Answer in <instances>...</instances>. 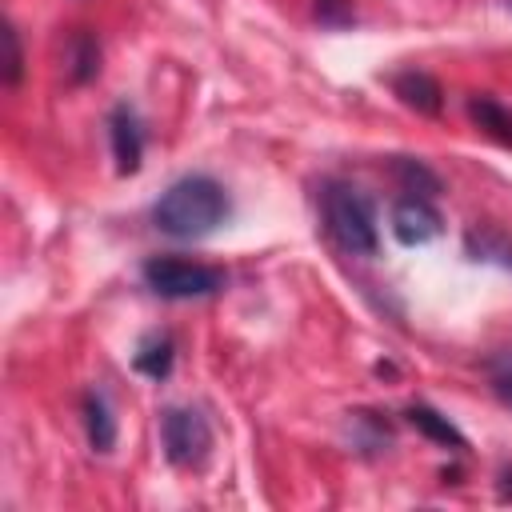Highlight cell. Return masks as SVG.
<instances>
[{
    "instance_id": "1",
    "label": "cell",
    "mask_w": 512,
    "mask_h": 512,
    "mask_svg": "<svg viewBox=\"0 0 512 512\" xmlns=\"http://www.w3.org/2000/svg\"><path fill=\"white\" fill-rule=\"evenodd\" d=\"M232 204L220 180L212 176H180L152 204V224L172 240H204L228 220Z\"/></svg>"
},
{
    "instance_id": "2",
    "label": "cell",
    "mask_w": 512,
    "mask_h": 512,
    "mask_svg": "<svg viewBox=\"0 0 512 512\" xmlns=\"http://www.w3.org/2000/svg\"><path fill=\"white\" fill-rule=\"evenodd\" d=\"M324 208V228L328 236L352 252V256H376L380 248V228H376V208L356 184H328L320 192Z\"/></svg>"
},
{
    "instance_id": "3",
    "label": "cell",
    "mask_w": 512,
    "mask_h": 512,
    "mask_svg": "<svg viewBox=\"0 0 512 512\" xmlns=\"http://www.w3.org/2000/svg\"><path fill=\"white\" fill-rule=\"evenodd\" d=\"M144 284L164 300H200L224 288V272L180 256H152L144 260Z\"/></svg>"
},
{
    "instance_id": "4",
    "label": "cell",
    "mask_w": 512,
    "mask_h": 512,
    "mask_svg": "<svg viewBox=\"0 0 512 512\" xmlns=\"http://www.w3.org/2000/svg\"><path fill=\"white\" fill-rule=\"evenodd\" d=\"M160 444L172 468H204L212 456V424L200 408H164Z\"/></svg>"
},
{
    "instance_id": "5",
    "label": "cell",
    "mask_w": 512,
    "mask_h": 512,
    "mask_svg": "<svg viewBox=\"0 0 512 512\" xmlns=\"http://www.w3.org/2000/svg\"><path fill=\"white\" fill-rule=\"evenodd\" d=\"M440 232H444V216L436 212L432 200H424V196H404V200L392 204V236H396L404 248L432 244Z\"/></svg>"
},
{
    "instance_id": "6",
    "label": "cell",
    "mask_w": 512,
    "mask_h": 512,
    "mask_svg": "<svg viewBox=\"0 0 512 512\" xmlns=\"http://www.w3.org/2000/svg\"><path fill=\"white\" fill-rule=\"evenodd\" d=\"M108 140H112L116 172H120V176L140 172V160H144V128H140L136 108L116 104V108L108 112Z\"/></svg>"
},
{
    "instance_id": "7",
    "label": "cell",
    "mask_w": 512,
    "mask_h": 512,
    "mask_svg": "<svg viewBox=\"0 0 512 512\" xmlns=\"http://www.w3.org/2000/svg\"><path fill=\"white\" fill-rule=\"evenodd\" d=\"M392 92L400 96V104H408V108H416V112H424V116H436V112L444 108V88H440V80H436L432 72H424V68H404V72H396V76H392Z\"/></svg>"
},
{
    "instance_id": "8",
    "label": "cell",
    "mask_w": 512,
    "mask_h": 512,
    "mask_svg": "<svg viewBox=\"0 0 512 512\" xmlns=\"http://www.w3.org/2000/svg\"><path fill=\"white\" fill-rule=\"evenodd\" d=\"M64 68L72 84H88L100 76V40L92 28H76L64 44Z\"/></svg>"
},
{
    "instance_id": "9",
    "label": "cell",
    "mask_w": 512,
    "mask_h": 512,
    "mask_svg": "<svg viewBox=\"0 0 512 512\" xmlns=\"http://www.w3.org/2000/svg\"><path fill=\"white\" fill-rule=\"evenodd\" d=\"M172 360H176L172 336H168V332H148V336L140 340L136 356H132V368H136L140 376H148V380H168Z\"/></svg>"
},
{
    "instance_id": "10",
    "label": "cell",
    "mask_w": 512,
    "mask_h": 512,
    "mask_svg": "<svg viewBox=\"0 0 512 512\" xmlns=\"http://www.w3.org/2000/svg\"><path fill=\"white\" fill-rule=\"evenodd\" d=\"M468 120H472L484 136H492L496 144L512 148V112H508L500 100H492V96H472V100H468Z\"/></svg>"
},
{
    "instance_id": "11",
    "label": "cell",
    "mask_w": 512,
    "mask_h": 512,
    "mask_svg": "<svg viewBox=\"0 0 512 512\" xmlns=\"http://www.w3.org/2000/svg\"><path fill=\"white\" fill-rule=\"evenodd\" d=\"M84 432H88L92 452H112L116 448V416H112V408L100 392L84 396Z\"/></svg>"
},
{
    "instance_id": "12",
    "label": "cell",
    "mask_w": 512,
    "mask_h": 512,
    "mask_svg": "<svg viewBox=\"0 0 512 512\" xmlns=\"http://www.w3.org/2000/svg\"><path fill=\"white\" fill-rule=\"evenodd\" d=\"M392 176L400 180V188H404L408 196L432 200V196L444 192V180H440L424 160H416V156H392Z\"/></svg>"
},
{
    "instance_id": "13",
    "label": "cell",
    "mask_w": 512,
    "mask_h": 512,
    "mask_svg": "<svg viewBox=\"0 0 512 512\" xmlns=\"http://www.w3.org/2000/svg\"><path fill=\"white\" fill-rule=\"evenodd\" d=\"M408 424L416 428V432H424L432 444H444V448H468V440H464V432L448 420V416H440L436 408H428V404H412L408 408Z\"/></svg>"
},
{
    "instance_id": "14",
    "label": "cell",
    "mask_w": 512,
    "mask_h": 512,
    "mask_svg": "<svg viewBox=\"0 0 512 512\" xmlns=\"http://www.w3.org/2000/svg\"><path fill=\"white\" fill-rule=\"evenodd\" d=\"M464 248L472 260L480 264H500V268H512V240L496 228H472L464 236Z\"/></svg>"
},
{
    "instance_id": "15",
    "label": "cell",
    "mask_w": 512,
    "mask_h": 512,
    "mask_svg": "<svg viewBox=\"0 0 512 512\" xmlns=\"http://www.w3.org/2000/svg\"><path fill=\"white\" fill-rule=\"evenodd\" d=\"M484 376L492 384V392L512 408V348H500L484 360Z\"/></svg>"
},
{
    "instance_id": "16",
    "label": "cell",
    "mask_w": 512,
    "mask_h": 512,
    "mask_svg": "<svg viewBox=\"0 0 512 512\" xmlns=\"http://www.w3.org/2000/svg\"><path fill=\"white\" fill-rule=\"evenodd\" d=\"M0 44H4V68H0V76H4L8 88H16L20 76H24V52H20V36H16L12 24L0 28Z\"/></svg>"
},
{
    "instance_id": "17",
    "label": "cell",
    "mask_w": 512,
    "mask_h": 512,
    "mask_svg": "<svg viewBox=\"0 0 512 512\" xmlns=\"http://www.w3.org/2000/svg\"><path fill=\"white\" fill-rule=\"evenodd\" d=\"M316 20L324 28H348L356 24V8L352 0H316Z\"/></svg>"
}]
</instances>
